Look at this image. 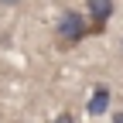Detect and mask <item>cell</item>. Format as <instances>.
Masks as SVG:
<instances>
[{
    "label": "cell",
    "instance_id": "277c9868",
    "mask_svg": "<svg viewBox=\"0 0 123 123\" xmlns=\"http://www.w3.org/2000/svg\"><path fill=\"white\" fill-rule=\"evenodd\" d=\"M51 123H75V116H72V113H58Z\"/></svg>",
    "mask_w": 123,
    "mask_h": 123
},
{
    "label": "cell",
    "instance_id": "5b68a950",
    "mask_svg": "<svg viewBox=\"0 0 123 123\" xmlns=\"http://www.w3.org/2000/svg\"><path fill=\"white\" fill-rule=\"evenodd\" d=\"M21 0H0V7H17Z\"/></svg>",
    "mask_w": 123,
    "mask_h": 123
},
{
    "label": "cell",
    "instance_id": "3957f363",
    "mask_svg": "<svg viewBox=\"0 0 123 123\" xmlns=\"http://www.w3.org/2000/svg\"><path fill=\"white\" fill-rule=\"evenodd\" d=\"M106 110H110V89H106V86H96L92 96L86 99V113L89 116H103Z\"/></svg>",
    "mask_w": 123,
    "mask_h": 123
},
{
    "label": "cell",
    "instance_id": "7a4b0ae2",
    "mask_svg": "<svg viewBox=\"0 0 123 123\" xmlns=\"http://www.w3.org/2000/svg\"><path fill=\"white\" fill-rule=\"evenodd\" d=\"M113 14H116L113 0H86V21H92L96 27H106V21H110Z\"/></svg>",
    "mask_w": 123,
    "mask_h": 123
},
{
    "label": "cell",
    "instance_id": "8992f818",
    "mask_svg": "<svg viewBox=\"0 0 123 123\" xmlns=\"http://www.w3.org/2000/svg\"><path fill=\"white\" fill-rule=\"evenodd\" d=\"M113 123H123V110H120V113H116V116H113Z\"/></svg>",
    "mask_w": 123,
    "mask_h": 123
},
{
    "label": "cell",
    "instance_id": "6da1fadb",
    "mask_svg": "<svg viewBox=\"0 0 123 123\" xmlns=\"http://www.w3.org/2000/svg\"><path fill=\"white\" fill-rule=\"evenodd\" d=\"M86 34H89V21L79 10H65L58 17V24H55V41H58V48H65V51L75 48Z\"/></svg>",
    "mask_w": 123,
    "mask_h": 123
}]
</instances>
